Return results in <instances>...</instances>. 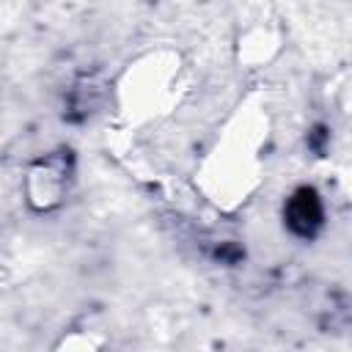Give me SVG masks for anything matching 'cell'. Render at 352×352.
<instances>
[{
  "instance_id": "cell-1",
  "label": "cell",
  "mask_w": 352,
  "mask_h": 352,
  "mask_svg": "<svg viewBox=\"0 0 352 352\" xmlns=\"http://www.w3.org/2000/svg\"><path fill=\"white\" fill-rule=\"evenodd\" d=\"M283 223L300 239L316 236V231L324 223V206L319 192L314 187H297L283 204Z\"/></svg>"
}]
</instances>
